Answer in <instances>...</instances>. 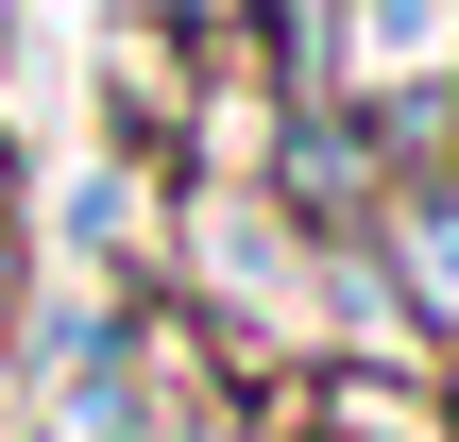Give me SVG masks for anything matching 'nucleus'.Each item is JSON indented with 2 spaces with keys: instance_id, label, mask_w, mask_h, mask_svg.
Returning a JSON list of instances; mask_svg holds the SVG:
<instances>
[{
  "instance_id": "1",
  "label": "nucleus",
  "mask_w": 459,
  "mask_h": 442,
  "mask_svg": "<svg viewBox=\"0 0 459 442\" xmlns=\"http://www.w3.org/2000/svg\"><path fill=\"white\" fill-rule=\"evenodd\" d=\"M392 273H409V307H443V324H459V204H443V187L392 204Z\"/></svg>"
},
{
  "instance_id": "2",
  "label": "nucleus",
  "mask_w": 459,
  "mask_h": 442,
  "mask_svg": "<svg viewBox=\"0 0 459 442\" xmlns=\"http://www.w3.org/2000/svg\"><path fill=\"white\" fill-rule=\"evenodd\" d=\"M170 17H187L204 51H255V0H170Z\"/></svg>"
}]
</instances>
